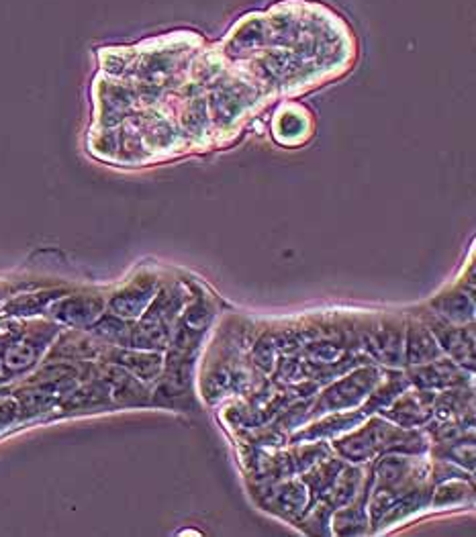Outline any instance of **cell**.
Segmentation results:
<instances>
[{
  "label": "cell",
  "instance_id": "cell-1",
  "mask_svg": "<svg viewBox=\"0 0 476 537\" xmlns=\"http://www.w3.org/2000/svg\"><path fill=\"white\" fill-rule=\"evenodd\" d=\"M301 111L303 106L288 105L279 113V119L274 121V135L280 143H298L309 135L307 129H303Z\"/></svg>",
  "mask_w": 476,
  "mask_h": 537
}]
</instances>
